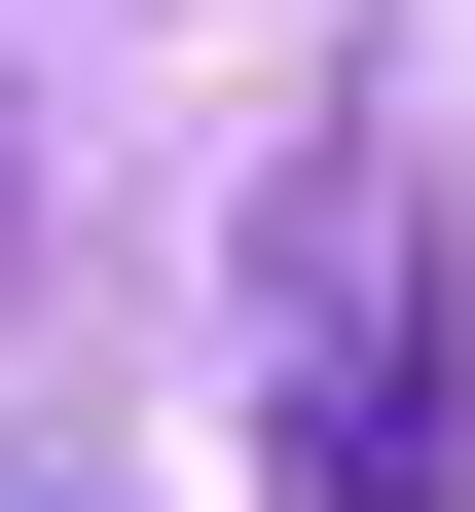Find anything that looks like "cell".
I'll return each instance as SVG.
<instances>
[{"label": "cell", "instance_id": "1", "mask_svg": "<svg viewBox=\"0 0 475 512\" xmlns=\"http://www.w3.org/2000/svg\"><path fill=\"white\" fill-rule=\"evenodd\" d=\"M256 476L293 512H475V293H439L402 110H293V183H256Z\"/></svg>", "mask_w": 475, "mask_h": 512}]
</instances>
